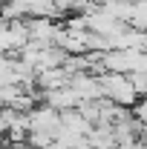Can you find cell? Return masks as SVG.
<instances>
[{
  "mask_svg": "<svg viewBox=\"0 0 147 149\" xmlns=\"http://www.w3.org/2000/svg\"><path fill=\"white\" fill-rule=\"evenodd\" d=\"M98 80H101L104 97H110L112 103H118V106H133V103L139 100V92L133 89L130 74H124V72H101Z\"/></svg>",
  "mask_w": 147,
  "mask_h": 149,
  "instance_id": "6da1fadb",
  "label": "cell"
},
{
  "mask_svg": "<svg viewBox=\"0 0 147 149\" xmlns=\"http://www.w3.org/2000/svg\"><path fill=\"white\" fill-rule=\"evenodd\" d=\"M32 129L58 135V129H61V112L55 106H49V103H37L35 109L29 112V132Z\"/></svg>",
  "mask_w": 147,
  "mask_h": 149,
  "instance_id": "7a4b0ae2",
  "label": "cell"
},
{
  "mask_svg": "<svg viewBox=\"0 0 147 149\" xmlns=\"http://www.w3.org/2000/svg\"><path fill=\"white\" fill-rule=\"evenodd\" d=\"M26 29H29V40H40L46 46H52L61 32L55 17H26Z\"/></svg>",
  "mask_w": 147,
  "mask_h": 149,
  "instance_id": "3957f363",
  "label": "cell"
},
{
  "mask_svg": "<svg viewBox=\"0 0 147 149\" xmlns=\"http://www.w3.org/2000/svg\"><path fill=\"white\" fill-rule=\"evenodd\" d=\"M69 86L78 92L81 100H101V97H104V92H101V80H98V74H92V72L72 74V77H69Z\"/></svg>",
  "mask_w": 147,
  "mask_h": 149,
  "instance_id": "277c9868",
  "label": "cell"
},
{
  "mask_svg": "<svg viewBox=\"0 0 147 149\" xmlns=\"http://www.w3.org/2000/svg\"><path fill=\"white\" fill-rule=\"evenodd\" d=\"M40 100H43V103H49V106H55L58 112L75 109V106L81 103L78 92H75L69 83H66V86H58V89H46V92H40Z\"/></svg>",
  "mask_w": 147,
  "mask_h": 149,
  "instance_id": "5b68a950",
  "label": "cell"
},
{
  "mask_svg": "<svg viewBox=\"0 0 147 149\" xmlns=\"http://www.w3.org/2000/svg\"><path fill=\"white\" fill-rule=\"evenodd\" d=\"M72 74L66 72L64 66H55V69H40L37 72V89L46 92V89H58V86H66Z\"/></svg>",
  "mask_w": 147,
  "mask_h": 149,
  "instance_id": "8992f818",
  "label": "cell"
},
{
  "mask_svg": "<svg viewBox=\"0 0 147 149\" xmlns=\"http://www.w3.org/2000/svg\"><path fill=\"white\" fill-rule=\"evenodd\" d=\"M92 149H115V132H112V123H95L87 135Z\"/></svg>",
  "mask_w": 147,
  "mask_h": 149,
  "instance_id": "52a82bcc",
  "label": "cell"
},
{
  "mask_svg": "<svg viewBox=\"0 0 147 149\" xmlns=\"http://www.w3.org/2000/svg\"><path fill=\"white\" fill-rule=\"evenodd\" d=\"M61 126L69 129V132H78V135H90V129H92V123L78 112V106H75V109H64V112H61Z\"/></svg>",
  "mask_w": 147,
  "mask_h": 149,
  "instance_id": "ba28073f",
  "label": "cell"
},
{
  "mask_svg": "<svg viewBox=\"0 0 147 149\" xmlns=\"http://www.w3.org/2000/svg\"><path fill=\"white\" fill-rule=\"evenodd\" d=\"M26 143H29V149H49L52 143H55V135L32 129V132H29V138H26Z\"/></svg>",
  "mask_w": 147,
  "mask_h": 149,
  "instance_id": "9c48e42d",
  "label": "cell"
},
{
  "mask_svg": "<svg viewBox=\"0 0 147 149\" xmlns=\"http://www.w3.org/2000/svg\"><path fill=\"white\" fill-rule=\"evenodd\" d=\"M130 26L147 29V0H133V17H130Z\"/></svg>",
  "mask_w": 147,
  "mask_h": 149,
  "instance_id": "30bf717a",
  "label": "cell"
},
{
  "mask_svg": "<svg viewBox=\"0 0 147 149\" xmlns=\"http://www.w3.org/2000/svg\"><path fill=\"white\" fill-rule=\"evenodd\" d=\"M130 80H133V89L139 92V97H147V69L141 72H127Z\"/></svg>",
  "mask_w": 147,
  "mask_h": 149,
  "instance_id": "8fae6325",
  "label": "cell"
},
{
  "mask_svg": "<svg viewBox=\"0 0 147 149\" xmlns=\"http://www.w3.org/2000/svg\"><path fill=\"white\" fill-rule=\"evenodd\" d=\"M133 115H136L141 123H147V97H139V100L133 103Z\"/></svg>",
  "mask_w": 147,
  "mask_h": 149,
  "instance_id": "7c38bea8",
  "label": "cell"
},
{
  "mask_svg": "<svg viewBox=\"0 0 147 149\" xmlns=\"http://www.w3.org/2000/svg\"><path fill=\"white\" fill-rule=\"evenodd\" d=\"M139 141H141V143H147V123L141 126V135H139Z\"/></svg>",
  "mask_w": 147,
  "mask_h": 149,
  "instance_id": "4fadbf2b",
  "label": "cell"
},
{
  "mask_svg": "<svg viewBox=\"0 0 147 149\" xmlns=\"http://www.w3.org/2000/svg\"><path fill=\"white\" fill-rule=\"evenodd\" d=\"M133 149H147V143H141V141H139V143H136Z\"/></svg>",
  "mask_w": 147,
  "mask_h": 149,
  "instance_id": "5bb4252c",
  "label": "cell"
}]
</instances>
